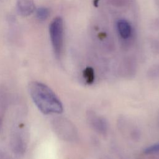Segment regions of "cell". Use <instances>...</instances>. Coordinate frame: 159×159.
Here are the masks:
<instances>
[{"label": "cell", "mask_w": 159, "mask_h": 159, "mask_svg": "<svg viewBox=\"0 0 159 159\" xmlns=\"http://www.w3.org/2000/svg\"><path fill=\"white\" fill-rule=\"evenodd\" d=\"M29 94L37 107L45 114H59L63 111L61 101L45 84L32 81L29 86Z\"/></svg>", "instance_id": "cell-1"}, {"label": "cell", "mask_w": 159, "mask_h": 159, "mask_svg": "<svg viewBox=\"0 0 159 159\" xmlns=\"http://www.w3.org/2000/svg\"><path fill=\"white\" fill-rule=\"evenodd\" d=\"M51 125L54 133L61 140L68 142H75L78 140V129L68 119L56 117L52 120Z\"/></svg>", "instance_id": "cell-2"}, {"label": "cell", "mask_w": 159, "mask_h": 159, "mask_svg": "<svg viewBox=\"0 0 159 159\" xmlns=\"http://www.w3.org/2000/svg\"><path fill=\"white\" fill-rule=\"evenodd\" d=\"M28 144L27 130L24 124H15L11 132L10 150L17 156H22L26 152Z\"/></svg>", "instance_id": "cell-3"}, {"label": "cell", "mask_w": 159, "mask_h": 159, "mask_svg": "<svg viewBox=\"0 0 159 159\" xmlns=\"http://www.w3.org/2000/svg\"><path fill=\"white\" fill-rule=\"evenodd\" d=\"M49 34L52 48L57 58L61 55L63 47V22L61 17L55 18L49 26Z\"/></svg>", "instance_id": "cell-4"}, {"label": "cell", "mask_w": 159, "mask_h": 159, "mask_svg": "<svg viewBox=\"0 0 159 159\" xmlns=\"http://www.w3.org/2000/svg\"><path fill=\"white\" fill-rule=\"evenodd\" d=\"M86 119L89 126L96 133L102 136L107 134L109 124L103 116L93 111H88L86 112Z\"/></svg>", "instance_id": "cell-5"}, {"label": "cell", "mask_w": 159, "mask_h": 159, "mask_svg": "<svg viewBox=\"0 0 159 159\" xmlns=\"http://www.w3.org/2000/svg\"><path fill=\"white\" fill-rule=\"evenodd\" d=\"M16 6L18 12L23 16L32 14L35 9L34 0H17Z\"/></svg>", "instance_id": "cell-6"}, {"label": "cell", "mask_w": 159, "mask_h": 159, "mask_svg": "<svg viewBox=\"0 0 159 159\" xmlns=\"http://www.w3.org/2000/svg\"><path fill=\"white\" fill-rule=\"evenodd\" d=\"M117 29L120 36L124 39H127L129 38L132 33V28L130 24L124 19H120L117 22Z\"/></svg>", "instance_id": "cell-7"}, {"label": "cell", "mask_w": 159, "mask_h": 159, "mask_svg": "<svg viewBox=\"0 0 159 159\" xmlns=\"http://www.w3.org/2000/svg\"><path fill=\"white\" fill-rule=\"evenodd\" d=\"M9 103V96L7 91L4 87L0 86V110L6 113Z\"/></svg>", "instance_id": "cell-8"}, {"label": "cell", "mask_w": 159, "mask_h": 159, "mask_svg": "<svg viewBox=\"0 0 159 159\" xmlns=\"http://www.w3.org/2000/svg\"><path fill=\"white\" fill-rule=\"evenodd\" d=\"M83 76L87 84H92L94 81V73L91 67H88L83 71Z\"/></svg>", "instance_id": "cell-9"}, {"label": "cell", "mask_w": 159, "mask_h": 159, "mask_svg": "<svg viewBox=\"0 0 159 159\" xmlns=\"http://www.w3.org/2000/svg\"><path fill=\"white\" fill-rule=\"evenodd\" d=\"M143 153L144 155L149 156H153L155 155L159 154V142L155 143L148 146V147H146Z\"/></svg>", "instance_id": "cell-10"}, {"label": "cell", "mask_w": 159, "mask_h": 159, "mask_svg": "<svg viewBox=\"0 0 159 159\" xmlns=\"http://www.w3.org/2000/svg\"><path fill=\"white\" fill-rule=\"evenodd\" d=\"M36 15L39 20H45L48 18L49 16V11L47 8L42 7L37 10Z\"/></svg>", "instance_id": "cell-11"}, {"label": "cell", "mask_w": 159, "mask_h": 159, "mask_svg": "<svg viewBox=\"0 0 159 159\" xmlns=\"http://www.w3.org/2000/svg\"><path fill=\"white\" fill-rule=\"evenodd\" d=\"M18 157L12 151L10 153L6 150L0 149V159H19Z\"/></svg>", "instance_id": "cell-12"}, {"label": "cell", "mask_w": 159, "mask_h": 159, "mask_svg": "<svg viewBox=\"0 0 159 159\" xmlns=\"http://www.w3.org/2000/svg\"><path fill=\"white\" fill-rule=\"evenodd\" d=\"M5 112L0 110V132L2 129L3 122H4V117Z\"/></svg>", "instance_id": "cell-13"}, {"label": "cell", "mask_w": 159, "mask_h": 159, "mask_svg": "<svg viewBox=\"0 0 159 159\" xmlns=\"http://www.w3.org/2000/svg\"><path fill=\"white\" fill-rule=\"evenodd\" d=\"M102 159H107V158H102Z\"/></svg>", "instance_id": "cell-14"}]
</instances>
